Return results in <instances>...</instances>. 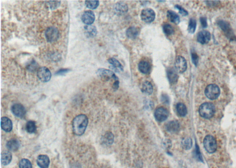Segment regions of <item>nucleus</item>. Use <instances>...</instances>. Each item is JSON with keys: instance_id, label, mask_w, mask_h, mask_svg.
I'll return each instance as SVG.
<instances>
[{"instance_id": "obj_1", "label": "nucleus", "mask_w": 236, "mask_h": 168, "mask_svg": "<svg viewBox=\"0 0 236 168\" xmlns=\"http://www.w3.org/2000/svg\"><path fill=\"white\" fill-rule=\"evenodd\" d=\"M89 120L85 114H80L76 116L72 122L73 132L77 136H81L85 132L88 125Z\"/></svg>"}, {"instance_id": "obj_2", "label": "nucleus", "mask_w": 236, "mask_h": 168, "mask_svg": "<svg viewBox=\"0 0 236 168\" xmlns=\"http://www.w3.org/2000/svg\"><path fill=\"white\" fill-rule=\"evenodd\" d=\"M215 107L212 103H204L202 104L199 108V113L200 116L205 119L211 118L215 113Z\"/></svg>"}, {"instance_id": "obj_3", "label": "nucleus", "mask_w": 236, "mask_h": 168, "mask_svg": "<svg viewBox=\"0 0 236 168\" xmlns=\"http://www.w3.org/2000/svg\"><path fill=\"white\" fill-rule=\"evenodd\" d=\"M220 94L219 87L215 84H211L207 86L205 90V96L210 100H215L218 97Z\"/></svg>"}, {"instance_id": "obj_4", "label": "nucleus", "mask_w": 236, "mask_h": 168, "mask_svg": "<svg viewBox=\"0 0 236 168\" xmlns=\"http://www.w3.org/2000/svg\"><path fill=\"white\" fill-rule=\"evenodd\" d=\"M204 146L208 153H214L217 147L215 139L211 135H207L204 140Z\"/></svg>"}, {"instance_id": "obj_5", "label": "nucleus", "mask_w": 236, "mask_h": 168, "mask_svg": "<svg viewBox=\"0 0 236 168\" xmlns=\"http://www.w3.org/2000/svg\"><path fill=\"white\" fill-rule=\"evenodd\" d=\"M97 74L105 81H108L110 79H114L115 81L118 80V78L115 73L109 70L105 69H99L97 71Z\"/></svg>"}, {"instance_id": "obj_6", "label": "nucleus", "mask_w": 236, "mask_h": 168, "mask_svg": "<svg viewBox=\"0 0 236 168\" xmlns=\"http://www.w3.org/2000/svg\"><path fill=\"white\" fill-rule=\"evenodd\" d=\"M45 36L47 41L52 43L56 41L59 36L58 30L55 27H49L46 31Z\"/></svg>"}, {"instance_id": "obj_7", "label": "nucleus", "mask_w": 236, "mask_h": 168, "mask_svg": "<svg viewBox=\"0 0 236 168\" xmlns=\"http://www.w3.org/2000/svg\"><path fill=\"white\" fill-rule=\"evenodd\" d=\"M37 77L42 82H47L51 79L52 73L48 68L42 67L38 70Z\"/></svg>"}, {"instance_id": "obj_8", "label": "nucleus", "mask_w": 236, "mask_h": 168, "mask_svg": "<svg viewBox=\"0 0 236 168\" xmlns=\"http://www.w3.org/2000/svg\"><path fill=\"white\" fill-rule=\"evenodd\" d=\"M141 17L143 21L150 23L154 20L155 18V13L153 10L146 9L142 11Z\"/></svg>"}, {"instance_id": "obj_9", "label": "nucleus", "mask_w": 236, "mask_h": 168, "mask_svg": "<svg viewBox=\"0 0 236 168\" xmlns=\"http://www.w3.org/2000/svg\"><path fill=\"white\" fill-rule=\"evenodd\" d=\"M175 70L179 73H184L187 67V61L182 56H178L175 61Z\"/></svg>"}, {"instance_id": "obj_10", "label": "nucleus", "mask_w": 236, "mask_h": 168, "mask_svg": "<svg viewBox=\"0 0 236 168\" xmlns=\"http://www.w3.org/2000/svg\"><path fill=\"white\" fill-rule=\"evenodd\" d=\"M154 115L156 120L161 122L165 121L167 119L168 116V112L165 108L160 107L156 109Z\"/></svg>"}, {"instance_id": "obj_11", "label": "nucleus", "mask_w": 236, "mask_h": 168, "mask_svg": "<svg viewBox=\"0 0 236 168\" xmlns=\"http://www.w3.org/2000/svg\"><path fill=\"white\" fill-rule=\"evenodd\" d=\"M11 111L14 115H15L17 117L22 118L23 117L26 113V109L20 103H16L12 106Z\"/></svg>"}, {"instance_id": "obj_12", "label": "nucleus", "mask_w": 236, "mask_h": 168, "mask_svg": "<svg viewBox=\"0 0 236 168\" xmlns=\"http://www.w3.org/2000/svg\"><path fill=\"white\" fill-rule=\"evenodd\" d=\"M95 15L92 11H86L82 16V20L83 23L88 25H91L95 21Z\"/></svg>"}, {"instance_id": "obj_13", "label": "nucleus", "mask_w": 236, "mask_h": 168, "mask_svg": "<svg viewBox=\"0 0 236 168\" xmlns=\"http://www.w3.org/2000/svg\"><path fill=\"white\" fill-rule=\"evenodd\" d=\"M37 163L40 168H48L50 164L49 156L45 154H40L37 159Z\"/></svg>"}, {"instance_id": "obj_14", "label": "nucleus", "mask_w": 236, "mask_h": 168, "mask_svg": "<svg viewBox=\"0 0 236 168\" xmlns=\"http://www.w3.org/2000/svg\"><path fill=\"white\" fill-rule=\"evenodd\" d=\"M211 39V34L207 31H201L198 34L197 40L201 44H204L209 42Z\"/></svg>"}, {"instance_id": "obj_15", "label": "nucleus", "mask_w": 236, "mask_h": 168, "mask_svg": "<svg viewBox=\"0 0 236 168\" xmlns=\"http://www.w3.org/2000/svg\"><path fill=\"white\" fill-rule=\"evenodd\" d=\"M1 128L6 132H10L13 129V123L7 117L1 118Z\"/></svg>"}, {"instance_id": "obj_16", "label": "nucleus", "mask_w": 236, "mask_h": 168, "mask_svg": "<svg viewBox=\"0 0 236 168\" xmlns=\"http://www.w3.org/2000/svg\"><path fill=\"white\" fill-rule=\"evenodd\" d=\"M167 76L169 82L172 84H174L176 82L178 76L176 73V70L174 68H171L168 70L167 71Z\"/></svg>"}, {"instance_id": "obj_17", "label": "nucleus", "mask_w": 236, "mask_h": 168, "mask_svg": "<svg viewBox=\"0 0 236 168\" xmlns=\"http://www.w3.org/2000/svg\"><path fill=\"white\" fill-rule=\"evenodd\" d=\"M20 147V142L17 139H12L7 143V147L10 151H16Z\"/></svg>"}, {"instance_id": "obj_18", "label": "nucleus", "mask_w": 236, "mask_h": 168, "mask_svg": "<svg viewBox=\"0 0 236 168\" xmlns=\"http://www.w3.org/2000/svg\"><path fill=\"white\" fill-rule=\"evenodd\" d=\"M166 130L171 133H175L178 131L179 129V124L177 121H171L166 125Z\"/></svg>"}, {"instance_id": "obj_19", "label": "nucleus", "mask_w": 236, "mask_h": 168, "mask_svg": "<svg viewBox=\"0 0 236 168\" xmlns=\"http://www.w3.org/2000/svg\"><path fill=\"white\" fill-rule=\"evenodd\" d=\"M108 62L112 64L113 66L112 68L114 69V70L116 72H120L121 71H123V66L122 64L119 63V61H118L115 58H110L108 60Z\"/></svg>"}, {"instance_id": "obj_20", "label": "nucleus", "mask_w": 236, "mask_h": 168, "mask_svg": "<svg viewBox=\"0 0 236 168\" xmlns=\"http://www.w3.org/2000/svg\"><path fill=\"white\" fill-rule=\"evenodd\" d=\"M218 25L220 27V28L226 33L227 36H228L230 37H232V33L231 30L230 26H229L228 23H227L225 21H220L218 23Z\"/></svg>"}, {"instance_id": "obj_21", "label": "nucleus", "mask_w": 236, "mask_h": 168, "mask_svg": "<svg viewBox=\"0 0 236 168\" xmlns=\"http://www.w3.org/2000/svg\"><path fill=\"white\" fill-rule=\"evenodd\" d=\"M84 29L85 31V34L87 35V36L89 37H94L96 36L97 29L95 26L88 25L86 26Z\"/></svg>"}, {"instance_id": "obj_22", "label": "nucleus", "mask_w": 236, "mask_h": 168, "mask_svg": "<svg viewBox=\"0 0 236 168\" xmlns=\"http://www.w3.org/2000/svg\"><path fill=\"white\" fill-rule=\"evenodd\" d=\"M138 68L141 73L143 74H147L149 72V70L151 69V66L149 63H148L147 61H141L138 64Z\"/></svg>"}, {"instance_id": "obj_23", "label": "nucleus", "mask_w": 236, "mask_h": 168, "mask_svg": "<svg viewBox=\"0 0 236 168\" xmlns=\"http://www.w3.org/2000/svg\"><path fill=\"white\" fill-rule=\"evenodd\" d=\"M115 10L119 14H123L128 11V6L124 3H118L115 6Z\"/></svg>"}, {"instance_id": "obj_24", "label": "nucleus", "mask_w": 236, "mask_h": 168, "mask_svg": "<svg viewBox=\"0 0 236 168\" xmlns=\"http://www.w3.org/2000/svg\"><path fill=\"white\" fill-rule=\"evenodd\" d=\"M139 31L135 27H131L126 30V36L128 38L134 39L139 35Z\"/></svg>"}, {"instance_id": "obj_25", "label": "nucleus", "mask_w": 236, "mask_h": 168, "mask_svg": "<svg viewBox=\"0 0 236 168\" xmlns=\"http://www.w3.org/2000/svg\"><path fill=\"white\" fill-rule=\"evenodd\" d=\"M141 90L145 94L150 95L153 92V87L150 82L146 81L143 83L141 87Z\"/></svg>"}, {"instance_id": "obj_26", "label": "nucleus", "mask_w": 236, "mask_h": 168, "mask_svg": "<svg viewBox=\"0 0 236 168\" xmlns=\"http://www.w3.org/2000/svg\"><path fill=\"white\" fill-rule=\"evenodd\" d=\"M12 160V154L10 152H3L1 154V163L4 165L9 164Z\"/></svg>"}, {"instance_id": "obj_27", "label": "nucleus", "mask_w": 236, "mask_h": 168, "mask_svg": "<svg viewBox=\"0 0 236 168\" xmlns=\"http://www.w3.org/2000/svg\"><path fill=\"white\" fill-rule=\"evenodd\" d=\"M167 16H168V18L169 19V20L173 23H174L175 24H179V23L180 21L179 17L174 11H171V10L168 11Z\"/></svg>"}, {"instance_id": "obj_28", "label": "nucleus", "mask_w": 236, "mask_h": 168, "mask_svg": "<svg viewBox=\"0 0 236 168\" xmlns=\"http://www.w3.org/2000/svg\"><path fill=\"white\" fill-rule=\"evenodd\" d=\"M176 110L181 116H185L187 113V109L185 105L182 103H179L176 105Z\"/></svg>"}, {"instance_id": "obj_29", "label": "nucleus", "mask_w": 236, "mask_h": 168, "mask_svg": "<svg viewBox=\"0 0 236 168\" xmlns=\"http://www.w3.org/2000/svg\"><path fill=\"white\" fill-rule=\"evenodd\" d=\"M26 130L29 133H33L37 130V126L35 122L30 120L26 124Z\"/></svg>"}, {"instance_id": "obj_30", "label": "nucleus", "mask_w": 236, "mask_h": 168, "mask_svg": "<svg viewBox=\"0 0 236 168\" xmlns=\"http://www.w3.org/2000/svg\"><path fill=\"white\" fill-rule=\"evenodd\" d=\"M103 141L106 144H111L113 142V135L111 132H107L103 137Z\"/></svg>"}, {"instance_id": "obj_31", "label": "nucleus", "mask_w": 236, "mask_h": 168, "mask_svg": "<svg viewBox=\"0 0 236 168\" xmlns=\"http://www.w3.org/2000/svg\"><path fill=\"white\" fill-rule=\"evenodd\" d=\"M19 168H33V166L29 160L22 159L19 162Z\"/></svg>"}, {"instance_id": "obj_32", "label": "nucleus", "mask_w": 236, "mask_h": 168, "mask_svg": "<svg viewBox=\"0 0 236 168\" xmlns=\"http://www.w3.org/2000/svg\"><path fill=\"white\" fill-rule=\"evenodd\" d=\"M86 6L92 10L96 9L99 5V1H85Z\"/></svg>"}, {"instance_id": "obj_33", "label": "nucleus", "mask_w": 236, "mask_h": 168, "mask_svg": "<svg viewBox=\"0 0 236 168\" xmlns=\"http://www.w3.org/2000/svg\"><path fill=\"white\" fill-rule=\"evenodd\" d=\"M196 26H197V23H196L195 20L194 19H191L189 20V25H188V31L190 33L192 34L195 32V29H196Z\"/></svg>"}, {"instance_id": "obj_34", "label": "nucleus", "mask_w": 236, "mask_h": 168, "mask_svg": "<svg viewBox=\"0 0 236 168\" xmlns=\"http://www.w3.org/2000/svg\"><path fill=\"white\" fill-rule=\"evenodd\" d=\"M163 30L166 35H172L174 33V30L172 27L168 24L163 26Z\"/></svg>"}, {"instance_id": "obj_35", "label": "nucleus", "mask_w": 236, "mask_h": 168, "mask_svg": "<svg viewBox=\"0 0 236 168\" xmlns=\"http://www.w3.org/2000/svg\"><path fill=\"white\" fill-rule=\"evenodd\" d=\"M182 146L186 149H188L191 148V146H192V140H191V139H189V138L185 139L182 141Z\"/></svg>"}, {"instance_id": "obj_36", "label": "nucleus", "mask_w": 236, "mask_h": 168, "mask_svg": "<svg viewBox=\"0 0 236 168\" xmlns=\"http://www.w3.org/2000/svg\"><path fill=\"white\" fill-rule=\"evenodd\" d=\"M175 8H176L178 10H179V13L182 15V16H187L188 15V11H186L184 8H182V7H181L180 6H179V5H176L175 6Z\"/></svg>"}, {"instance_id": "obj_37", "label": "nucleus", "mask_w": 236, "mask_h": 168, "mask_svg": "<svg viewBox=\"0 0 236 168\" xmlns=\"http://www.w3.org/2000/svg\"><path fill=\"white\" fill-rule=\"evenodd\" d=\"M49 4L50 6V7L51 9H56L57 7H59V6L60 5V1H49Z\"/></svg>"}, {"instance_id": "obj_38", "label": "nucleus", "mask_w": 236, "mask_h": 168, "mask_svg": "<svg viewBox=\"0 0 236 168\" xmlns=\"http://www.w3.org/2000/svg\"><path fill=\"white\" fill-rule=\"evenodd\" d=\"M192 61H193L194 64L197 66L198 63V56L195 52L192 53Z\"/></svg>"}, {"instance_id": "obj_39", "label": "nucleus", "mask_w": 236, "mask_h": 168, "mask_svg": "<svg viewBox=\"0 0 236 168\" xmlns=\"http://www.w3.org/2000/svg\"><path fill=\"white\" fill-rule=\"evenodd\" d=\"M69 71H70L69 69H61L56 73V74L57 75H63L64 74L67 73Z\"/></svg>"}, {"instance_id": "obj_40", "label": "nucleus", "mask_w": 236, "mask_h": 168, "mask_svg": "<svg viewBox=\"0 0 236 168\" xmlns=\"http://www.w3.org/2000/svg\"><path fill=\"white\" fill-rule=\"evenodd\" d=\"M200 21H201V23L202 26H203V27H207V23L206 18L202 17V18H201Z\"/></svg>"}, {"instance_id": "obj_41", "label": "nucleus", "mask_w": 236, "mask_h": 168, "mask_svg": "<svg viewBox=\"0 0 236 168\" xmlns=\"http://www.w3.org/2000/svg\"><path fill=\"white\" fill-rule=\"evenodd\" d=\"M119 80L115 81L114 82L113 84V86H112L113 90H116L119 88Z\"/></svg>"}]
</instances>
